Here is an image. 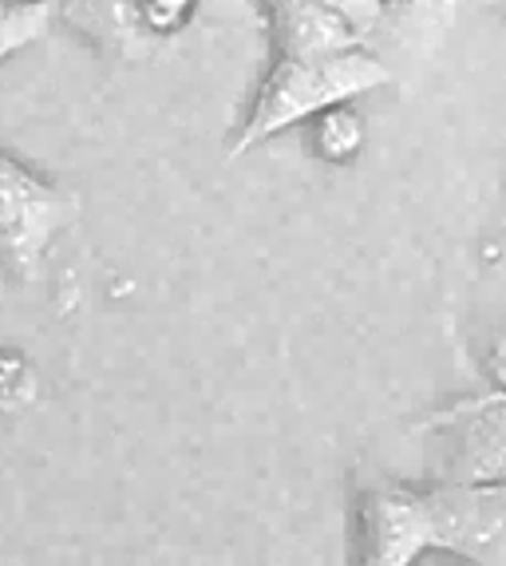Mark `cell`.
I'll use <instances>...</instances> for the list:
<instances>
[{
  "label": "cell",
  "instance_id": "6da1fadb",
  "mask_svg": "<svg viewBox=\"0 0 506 566\" xmlns=\"http://www.w3.org/2000/svg\"><path fill=\"white\" fill-rule=\"evenodd\" d=\"M384 84H392V72L372 48H352L325 60H270L262 84L253 87L245 119L230 139V159L257 151L325 107L357 104L360 95L380 92Z\"/></svg>",
  "mask_w": 506,
  "mask_h": 566
},
{
  "label": "cell",
  "instance_id": "7a4b0ae2",
  "mask_svg": "<svg viewBox=\"0 0 506 566\" xmlns=\"http://www.w3.org/2000/svg\"><path fill=\"white\" fill-rule=\"evenodd\" d=\"M75 218L80 199L72 190L0 147V262L12 274L36 277L44 254Z\"/></svg>",
  "mask_w": 506,
  "mask_h": 566
},
{
  "label": "cell",
  "instance_id": "3957f363",
  "mask_svg": "<svg viewBox=\"0 0 506 566\" xmlns=\"http://www.w3.org/2000/svg\"><path fill=\"white\" fill-rule=\"evenodd\" d=\"M432 483H506V392L467 397L423 420Z\"/></svg>",
  "mask_w": 506,
  "mask_h": 566
},
{
  "label": "cell",
  "instance_id": "277c9868",
  "mask_svg": "<svg viewBox=\"0 0 506 566\" xmlns=\"http://www.w3.org/2000/svg\"><path fill=\"white\" fill-rule=\"evenodd\" d=\"M435 547L471 566H506V483H428Z\"/></svg>",
  "mask_w": 506,
  "mask_h": 566
},
{
  "label": "cell",
  "instance_id": "5b68a950",
  "mask_svg": "<svg viewBox=\"0 0 506 566\" xmlns=\"http://www.w3.org/2000/svg\"><path fill=\"white\" fill-rule=\"evenodd\" d=\"M435 551V527L423 488L380 483L360 495L357 566H412Z\"/></svg>",
  "mask_w": 506,
  "mask_h": 566
},
{
  "label": "cell",
  "instance_id": "8992f818",
  "mask_svg": "<svg viewBox=\"0 0 506 566\" xmlns=\"http://www.w3.org/2000/svg\"><path fill=\"white\" fill-rule=\"evenodd\" d=\"M56 24L115 64H143L162 48L143 24L139 0H56Z\"/></svg>",
  "mask_w": 506,
  "mask_h": 566
},
{
  "label": "cell",
  "instance_id": "52a82bcc",
  "mask_svg": "<svg viewBox=\"0 0 506 566\" xmlns=\"http://www.w3.org/2000/svg\"><path fill=\"white\" fill-rule=\"evenodd\" d=\"M265 24H270V48L273 60H325L368 48L345 20L320 9L317 0H270Z\"/></svg>",
  "mask_w": 506,
  "mask_h": 566
},
{
  "label": "cell",
  "instance_id": "ba28073f",
  "mask_svg": "<svg viewBox=\"0 0 506 566\" xmlns=\"http://www.w3.org/2000/svg\"><path fill=\"white\" fill-rule=\"evenodd\" d=\"M455 17L460 0H384L380 32H388V40L412 56H432L455 29Z\"/></svg>",
  "mask_w": 506,
  "mask_h": 566
},
{
  "label": "cell",
  "instance_id": "9c48e42d",
  "mask_svg": "<svg viewBox=\"0 0 506 566\" xmlns=\"http://www.w3.org/2000/svg\"><path fill=\"white\" fill-rule=\"evenodd\" d=\"M365 143H368V123L357 104L325 107V112L309 119V147L328 167H352L365 155Z\"/></svg>",
  "mask_w": 506,
  "mask_h": 566
},
{
  "label": "cell",
  "instance_id": "30bf717a",
  "mask_svg": "<svg viewBox=\"0 0 506 566\" xmlns=\"http://www.w3.org/2000/svg\"><path fill=\"white\" fill-rule=\"evenodd\" d=\"M56 24V0L44 4H0V64L36 44Z\"/></svg>",
  "mask_w": 506,
  "mask_h": 566
},
{
  "label": "cell",
  "instance_id": "8fae6325",
  "mask_svg": "<svg viewBox=\"0 0 506 566\" xmlns=\"http://www.w3.org/2000/svg\"><path fill=\"white\" fill-rule=\"evenodd\" d=\"M40 400V373L29 353L17 345H0V416L29 412Z\"/></svg>",
  "mask_w": 506,
  "mask_h": 566
},
{
  "label": "cell",
  "instance_id": "7c38bea8",
  "mask_svg": "<svg viewBox=\"0 0 506 566\" xmlns=\"http://www.w3.org/2000/svg\"><path fill=\"white\" fill-rule=\"evenodd\" d=\"M194 12H198V0H139L143 24H147L150 36H159L162 44L175 40L179 32H187Z\"/></svg>",
  "mask_w": 506,
  "mask_h": 566
},
{
  "label": "cell",
  "instance_id": "4fadbf2b",
  "mask_svg": "<svg viewBox=\"0 0 506 566\" xmlns=\"http://www.w3.org/2000/svg\"><path fill=\"white\" fill-rule=\"evenodd\" d=\"M317 4L333 12V17L345 20L365 44H368V36L380 32V24H384V0H317Z\"/></svg>",
  "mask_w": 506,
  "mask_h": 566
},
{
  "label": "cell",
  "instance_id": "5bb4252c",
  "mask_svg": "<svg viewBox=\"0 0 506 566\" xmlns=\"http://www.w3.org/2000/svg\"><path fill=\"white\" fill-rule=\"evenodd\" d=\"M483 373H487L491 388L506 392V325L487 340V349H483Z\"/></svg>",
  "mask_w": 506,
  "mask_h": 566
},
{
  "label": "cell",
  "instance_id": "9a60e30c",
  "mask_svg": "<svg viewBox=\"0 0 506 566\" xmlns=\"http://www.w3.org/2000/svg\"><path fill=\"white\" fill-rule=\"evenodd\" d=\"M412 566H471V563H463L460 555H447V551L435 547V551H428L423 558H415Z\"/></svg>",
  "mask_w": 506,
  "mask_h": 566
},
{
  "label": "cell",
  "instance_id": "2e32d148",
  "mask_svg": "<svg viewBox=\"0 0 506 566\" xmlns=\"http://www.w3.org/2000/svg\"><path fill=\"white\" fill-rule=\"evenodd\" d=\"M487 4H491V9H495V12H498V17H503V20H506V0H487Z\"/></svg>",
  "mask_w": 506,
  "mask_h": 566
},
{
  "label": "cell",
  "instance_id": "e0dca14e",
  "mask_svg": "<svg viewBox=\"0 0 506 566\" xmlns=\"http://www.w3.org/2000/svg\"><path fill=\"white\" fill-rule=\"evenodd\" d=\"M0 4H44V0H0Z\"/></svg>",
  "mask_w": 506,
  "mask_h": 566
},
{
  "label": "cell",
  "instance_id": "ac0fdd59",
  "mask_svg": "<svg viewBox=\"0 0 506 566\" xmlns=\"http://www.w3.org/2000/svg\"><path fill=\"white\" fill-rule=\"evenodd\" d=\"M262 4H270V0H262Z\"/></svg>",
  "mask_w": 506,
  "mask_h": 566
}]
</instances>
